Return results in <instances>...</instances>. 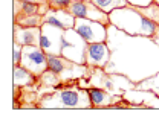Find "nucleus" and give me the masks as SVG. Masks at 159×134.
Instances as JSON below:
<instances>
[{
    "mask_svg": "<svg viewBox=\"0 0 159 134\" xmlns=\"http://www.w3.org/2000/svg\"><path fill=\"white\" fill-rule=\"evenodd\" d=\"M87 41L80 35L78 32L70 28L64 31L63 44H61V55L74 63L86 64V50H87Z\"/></svg>",
    "mask_w": 159,
    "mask_h": 134,
    "instance_id": "423d86ee",
    "label": "nucleus"
},
{
    "mask_svg": "<svg viewBox=\"0 0 159 134\" xmlns=\"http://www.w3.org/2000/svg\"><path fill=\"white\" fill-rule=\"evenodd\" d=\"M86 90L89 93V97H90V102H92L93 108H109L110 105L122 101V96L112 95V93H109L102 89H98V87H87Z\"/></svg>",
    "mask_w": 159,
    "mask_h": 134,
    "instance_id": "dca6fc26",
    "label": "nucleus"
},
{
    "mask_svg": "<svg viewBox=\"0 0 159 134\" xmlns=\"http://www.w3.org/2000/svg\"><path fill=\"white\" fill-rule=\"evenodd\" d=\"M106 43L110 49L107 73L124 75L138 84L159 72V44L152 37L130 35L110 23Z\"/></svg>",
    "mask_w": 159,
    "mask_h": 134,
    "instance_id": "f257e3e1",
    "label": "nucleus"
},
{
    "mask_svg": "<svg viewBox=\"0 0 159 134\" xmlns=\"http://www.w3.org/2000/svg\"><path fill=\"white\" fill-rule=\"evenodd\" d=\"M155 2H156V3H158V5H159V0H155Z\"/></svg>",
    "mask_w": 159,
    "mask_h": 134,
    "instance_id": "a878e982",
    "label": "nucleus"
},
{
    "mask_svg": "<svg viewBox=\"0 0 159 134\" xmlns=\"http://www.w3.org/2000/svg\"><path fill=\"white\" fill-rule=\"evenodd\" d=\"M136 9H138L139 12H142L144 15H147L150 20H153L159 26V5L156 2H153L148 6H136Z\"/></svg>",
    "mask_w": 159,
    "mask_h": 134,
    "instance_id": "412c9836",
    "label": "nucleus"
},
{
    "mask_svg": "<svg viewBox=\"0 0 159 134\" xmlns=\"http://www.w3.org/2000/svg\"><path fill=\"white\" fill-rule=\"evenodd\" d=\"M12 34H14V40L21 46H40L41 44V26H31V28H23L17 23H14L12 28Z\"/></svg>",
    "mask_w": 159,
    "mask_h": 134,
    "instance_id": "ddd939ff",
    "label": "nucleus"
},
{
    "mask_svg": "<svg viewBox=\"0 0 159 134\" xmlns=\"http://www.w3.org/2000/svg\"><path fill=\"white\" fill-rule=\"evenodd\" d=\"M109 19L110 23L121 31L130 35L152 37L159 44V26L147 15L139 12L136 6L127 5L122 8H116L109 14Z\"/></svg>",
    "mask_w": 159,
    "mask_h": 134,
    "instance_id": "f03ea898",
    "label": "nucleus"
},
{
    "mask_svg": "<svg viewBox=\"0 0 159 134\" xmlns=\"http://www.w3.org/2000/svg\"><path fill=\"white\" fill-rule=\"evenodd\" d=\"M48 69L57 73L61 79V84L78 82L81 78H87L90 75V67L86 64L74 63L63 55H48Z\"/></svg>",
    "mask_w": 159,
    "mask_h": 134,
    "instance_id": "39448f33",
    "label": "nucleus"
},
{
    "mask_svg": "<svg viewBox=\"0 0 159 134\" xmlns=\"http://www.w3.org/2000/svg\"><path fill=\"white\" fill-rule=\"evenodd\" d=\"M136 89H142V90H150L153 93H156L159 96V72L153 76L147 78L144 81H141L136 84Z\"/></svg>",
    "mask_w": 159,
    "mask_h": 134,
    "instance_id": "6ab92c4d",
    "label": "nucleus"
},
{
    "mask_svg": "<svg viewBox=\"0 0 159 134\" xmlns=\"http://www.w3.org/2000/svg\"><path fill=\"white\" fill-rule=\"evenodd\" d=\"M74 29L87 43H101V41L107 40V26L104 23L95 21V20L77 17Z\"/></svg>",
    "mask_w": 159,
    "mask_h": 134,
    "instance_id": "6e6552de",
    "label": "nucleus"
},
{
    "mask_svg": "<svg viewBox=\"0 0 159 134\" xmlns=\"http://www.w3.org/2000/svg\"><path fill=\"white\" fill-rule=\"evenodd\" d=\"M78 84L83 89L98 87L112 95L119 96H122L125 90L136 89V82H133L127 76L119 75V73H107L104 69H99V67H90V75L87 78L78 79Z\"/></svg>",
    "mask_w": 159,
    "mask_h": 134,
    "instance_id": "20e7f679",
    "label": "nucleus"
},
{
    "mask_svg": "<svg viewBox=\"0 0 159 134\" xmlns=\"http://www.w3.org/2000/svg\"><path fill=\"white\" fill-rule=\"evenodd\" d=\"M67 9H69L75 17H83V19L95 20V21H99V23H104L106 26L110 24L109 14L104 12L102 9H99L92 0H78V2L72 3Z\"/></svg>",
    "mask_w": 159,
    "mask_h": 134,
    "instance_id": "9d476101",
    "label": "nucleus"
},
{
    "mask_svg": "<svg viewBox=\"0 0 159 134\" xmlns=\"http://www.w3.org/2000/svg\"><path fill=\"white\" fill-rule=\"evenodd\" d=\"M66 29L57 28L51 23L41 24V49L48 55H61V44L63 35Z\"/></svg>",
    "mask_w": 159,
    "mask_h": 134,
    "instance_id": "1a4fd4ad",
    "label": "nucleus"
},
{
    "mask_svg": "<svg viewBox=\"0 0 159 134\" xmlns=\"http://www.w3.org/2000/svg\"><path fill=\"white\" fill-rule=\"evenodd\" d=\"M75 15L69 9H54L49 8L48 12L43 15V23H51L61 29H70L75 26Z\"/></svg>",
    "mask_w": 159,
    "mask_h": 134,
    "instance_id": "4468645a",
    "label": "nucleus"
},
{
    "mask_svg": "<svg viewBox=\"0 0 159 134\" xmlns=\"http://www.w3.org/2000/svg\"><path fill=\"white\" fill-rule=\"evenodd\" d=\"M37 78L32 72H29L26 67L23 66H14V72H12V81H14V87H31L35 84Z\"/></svg>",
    "mask_w": 159,
    "mask_h": 134,
    "instance_id": "f3484780",
    "label": "nucleus"
},
{
    "mask_svg": "<svg viewBox=\"0 0 159 134\" xmlns=\"http://www.w3.org/2000/svg\"><path fill=\"white\" fill-rule=\"evenodd\" d=\"M20 66L26 67L35 76H41L48 70V54L41 49V46H23Z\"/></svg>",
    "mask_w": 159,
    "mask_h": 134,
    "instance_id": "0eeeda50",
    "label": "nucleus"
},
{
    "mask_svg": "<svg viewBox=\"0 0 159 134\" xmlns=\"http://www.w3.org/2000/svg\"><path fill=\"white\" fill-rule=\"evenodd\" d=\"M75 2H78V0H48L49 6L54 9H67Z\"/></svg>",
    "mask_w": 159,
    "mask_h": 134,
    "instance_id": "4be33fe9",
    "label": "nucleus"
},
{
    "mask_svg": "<svg viewBox=\"0 0 159 134\" xmlns=\"http://www.w3.org/2000/svg\"><path fill=\"white\" fill-rule=\"evenodd\" d=\"M26 2H34V3H46L48 0H26Z\"/></svg>",
    "mask_w": 159,
    "mask_h": 134,
    "instance_id": "393cba45",
    "label": "nucleus"
},
{
    "mask_svg": "<svg viewBox=\"0 0 159 134\" xmlns=\"http://www.w3.org/2000/svg\"><path fill=\"white\" fill-rule=\"evenodd\" d=\"M14 5V15L12 19H19V17H25V15H34V14H40L44 15L48 12V9L51 8L49 3H34V2H26V0H12Z\"/></svg>",
    "mask_w": 159,
    "mask_h": 134,
    "instance_id": "2eb2a0df",
    "label": "nucleus"
},
{
    "mask_svg": "<svg viewBox=\"0 0 159 134\" xmlns=\"http://www.w3.org/2000/svg\"><path fill=\"white\" fill-rule=\"evenodd\" d=\"M99 9H102L104 12L110 14L113 9L116 8H122V6H127L129 2L127 0H92Z\"/></svg>",
    "mask_w": 159,
    "mask_h": 134,
    "instance_id": "a211bd4d",
    "label": "nucleus"
},
{
    "mask_svg": "<svg viewBox=\"0 0 159 134\" xmlns=\"http://www.w3.org/2000/svg\"><path fill=\"white\" fill-rule=\"evenodd\" d=\"M12 49H14V57H12V66H20L23 46H21L20 43H17V41H12Z\"/></svg>",
    "mask_w": 159,
    "mask_h": 134,
    "instance_id": "5701e85b",
    "label": "nucleus"
},
{
    "mask_svg": "<svg viewBox=\"0 0 159 134\" xmlns=\"http://www.w3.org/2000/svg\"><path fill=\"white\" fill-rule=\"evenodd\" d=\"M14 23H17V24L23 26V28L41 26V24H43V15H40V14H34V15H25V17L14 19Z\"/></svg>",
    "mask_w": 159,
    "mask_h": 134,
    "instance_id": "aec40b11",
    "label": "nucleus"
},
{
    "mask_svg": "<svg viewBox=\"0 0 159 134\" xmlns=\"http://www.w3.org/2000/svg\"><path fill=\"white\" fill-rule=\"evenodd\" d=\"M110 59V49L106 41L101 43H89L86 50V66L104 69Z\"/></svg>",
    "mask_w": 159,
    "mask_h": 134,
    "instance_id": "9b49d317",
    "label": "nucleus"
},
{
    "mask_svg": "<svg viewBox=\"0 0 159 134\" xmlns=\"http://www.w3.org/2000/svg\"><path fill=\"white\" fill-rule=\"evenodd\" d=\"M127 2H129V5H133V6H148L155 0H127Z\"/></svg>",
    "mask_w": 159,
    "mask_h": 134,
    "instance_id": "b1692460",
    "label": "nucleus"
},
{
    "mask_svg": "<svg viewBox=\"0 0 159 134\" xmlns=\"http://www.w3.org/2000/svg\"><path fill=\"white\" fill-rule=\"evenodd\" d=\"M40 108H60V110H78V108H93L86 89L78 82H70L67 87L55 89L49 95L40 97Z\"/></svg>",
    "mask_w": 159,
    "mask_h": 134,
    "instance_id": "7ed1b4c3",
    "label": "nucleus"
},
{
    "mask_svg": "<svg viewBox=\"0 0 159 134\" xmlns=\"http://www.w3.org/2000/svg\"><path fill=\"white\" fill-rule=\"evenodd\" d=\"M122 97L133 105H141L142 108H159V96L150 90L130 89L122 93Z\"/></svg>",
    "mask_w": 159,
    "mask_h": 134,
    "instance_id": "f8f14e48",
    "label": "nucleus"
}]
</instances>
